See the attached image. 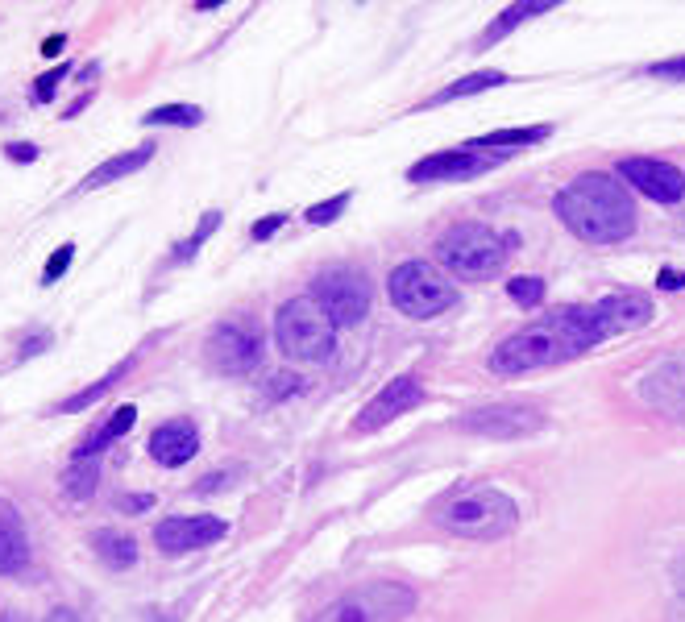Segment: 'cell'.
Masks as SVG:
<instances>
[{
	"instance_id": "cell-24",
	"label": "cell",
	"mask_w": 685,
	"mask_h": 622,
	"mask_svg": "<svg viewBox=\"0 0 685 622\" xmlns=\"http://www.w3.org/2000/svg\"><path fill=\"white\" fill-rule=\"evenodd\" d=\"M200 121H204V108H196V104H162V108H150L146 117H142V125H150V129H158V125L191 129V125H200Z\"/></svg>"
},
{
	"instance_id": "cell-25",
	"label": "cell",
	"mask_w": 685,
	"mask_h": 622,
	"mask_svg": "<svg viewBox=\"0 0 685 622\" xmlns=\"http://www.w3.org/2000/svg\"><path fill=\"white\" fill-rule=\"evenodd\" d=\"M129 365H133V361H121V365H117V370H108V374H104V378H100L96 386H88V390H79V394H71V399L63 403V411H84V407L100 403V399H104V394H108V390H113V386H117V382L125 378V370H129Z\"/></svg>"
},
{
	"instance_id": "cell-33",
	"label": "cell",
	"mask_w": 685,
	"mask_h": 622,
	"mask_svg": "<svg viewBox=\"0 0 685 622\" xmlns=\"http://www.w3.org/2000/svg\"><path fill=\"white\" fill-rule=\"evenodd\" d=\"M5 154H9L13 162H34V158H38V150L30 146V141H13V146H9Z\"/></svg>"
},
{
	"instance_id": "cell-31",
	"label": "cell",
	"mask_w": 685,
	"mask_h": 622,
	"mask_svg": "<svg viewBox=\"0 0 685 622\" xmlns=\"http://www.w3.org/2000/svg\"><path fill=\"white\" fill-rule=\"evenodd\" d=\"M648 75L656 79H673V83H685V54H677V59H661V63H652Z\"/></svg>"
},
{
	"instance_id": "cell-42",
	"label": "cell",
	"mask_w": 685,
	"mask_h": 622,
	"mask_svg": "<svg viewBox=\"0 0 685 622\" xmlns=\"http://www.w3.org/2000/svg\"><path fill=\"white\" fill-rule=\"evenodd\" d=\"M673 622H685V610H677V618H673Z\"/></svg>"
},
{
	"instance_id": "cell-43",
	"label": "cell",
	"mask_w": 685,
	"mask_h": 622,
	"mask_svg": "<svg viewBox=\"0 0 685 622\" xmlns=\"http://www.w3.org/2000/svg\"><path fill=\"white\" fill-rule=\"evenodd\" d=\"M162 622H171V618H162Z\"/></svg>"
},
{
	"instance_id": "cell-15",
	"label": "cell",
	"mask_w": 685,
	"mask_h": 622,
	"mask_svg": "<svg viewBox=\"0 0 685 622\" xmlns=\"http://www.w3.org/2000/svg\"><path fill=\"white\" fill-rule=\"evenodd\" d=\"M196 452H200V432L191 419H171V423H162V428H154V436H150V457L162 469H179L196 457Z\"/></svg>"
},
{
	"instance_id": "cell-5",
	"label": "cell",
	"mask_w": 685,
	"mask_h": 622,
	"mask_svg": "<svg viewBox=\"0 0 685 622\" xmlns=\"http://www.w3.org/2000/svg\"><path fill=\"white\" fill-rule=\"evenodd\" d=\"M274 345L291 361H324L337 345V324L324 316V307L312 295L291 299L274 316Z\"/></svg>"
},
{
	"instance_id": "cell-2",
	"label": "cell",
	"mask_w": 685,
	"mask_h": 622,
	"mask_svg": "<svg viewBox=\"0 0 685 622\" xmlns=\"http://www.w3.org/2000/svg\"><path fill=\"white\" fill-rule=\"evenodd\" d=\"M565 229L586 245H619L636 233V204L627 187L611 175H578L553 200Z\"/></svg>"
},
{
	"instance_id": "cell-29",
	"label": "cell",
	"mask_w": 685,
	"mask_h": 622,
	"mask_svg": "<svg viewBox=\"0 0 685 622\" xmlns=\"http://www.w3.org/2000/svg\"><path fill=\"white\" fill-rule=\"evenodd\" d=\"M71 258H75V245H71V241L54 249V253H50V262H46V270H42V282H59V278L67 274Z\"/></svg>"
},
{
	"instance_id": "cell-41",
	"label": "cell",
	"mask_w": 685,
	"mask_h": 622,
	"mask_svg": "<svg viewBox=\"0 0 685 622\" xmlns=\"http://www.w3.org/2000/svg\"><path fill=\"white\" fill-rule=\"evenodd\" d=\"M0 622H25L21 614H5V618H0Z\"/></svg>"
},
{
	"instance_id": "cell-8",
	"label": "cell",
	"mask_w": 685,
	"mask_h": 622,
	"mask_svg": "<svg viewBox=\"0 0 685 622\" xmlns=\"http://www.w3.org/2000/svg\"><path fill=\"white\" fill-rule=\"evenodd\" d=\"M312 299L324 307V316L333 320L337 328H353L370 316V282L362 270H349V266H328L316 274L312 282Z\"/></svg>"
},
{
	"instance_id": "cell-32",
	"label": "cell",
	"mask_w": 685,
	"mask_h": 622,
	"mask_svg": "<svg viewBox=\"0 0 685 622\" xmlns=\"http://www.w3.org/2000/svg\"><path fill=\"white\" fill-rule=\"evenodd\" d=\"M283 224H287V216H283V212H270L266 220H258V224H254V229H250V233H254V241H270L274 233H279V229H283Z\"/></svg>"
},
{
	"instance_id": "cell-10",
	"label": "cell",
	"mask_w": 685,
	"mask_h": 622,
	"mask_svg": "<svg viewBox=\"0 0 685 622\" xmlns=\"http://www.w3.org/2000/svg\"><path fill=\"white\" fill-rule=\"evenodd\" d=\"M457 428L470 436H486V440H524L544 428V415L528 403H495V407L465 411L457 419Z\"/></svg>"
},
{
	"instance_id": "cell-14",
	"label": "cell",
	"mask_w": 685,
	"mask_h": 622,
	"mask_svg": "<svg viewBox=\"0 0 685 622\" xmlns=\"http://www.w3.org/2000/svg\"><path fill=\"white\" fill-rule=\"evenodd\" d=\"M619 179L632 183L636 191H644L656 204H677L685 195V175L677 166L661 162V158H623L619 162Z\"/></svg>"
},
{
	"instance_id": "cell-9",
	"label": "cell",
	"mask_w": 685,
	"mask_h": 622,
	"mask_svg": "<svg viewBox=\"0 0 685 622\" xmlns=\"http://www.w3.org/2000/svg\"><path fill=\"white\" fill-rule=\"evenodd\" d=\"M208 361L221 374H250L262 357V328L254 316H229L208 332Z\"/></svg>"
},
{
	"instance_id": "cell-35",
	"label": "cell",
	"mask_w": 685,
	"mask_h": 622,
	"mask_svg": "<svg viewBox=\"0 0 685 622\" xmlns=\"http://www.w3.org/2000/svg\"><path fill=\"white\" fill-rule=\"evenodd\" d=\"M50 345V332H38V336H30V341L21 345V357H34V353H42Z\"/></svg>"
},
{
	"instance_id": "cell-12",
	"label": "cell",
	"mask_w": 685,
	"mask_h": 622,
	"mask_svg": "<svg viewBox=\"0 0 685 622\" xmlns=\"http://www.w3.org/2000/svg\"><path fill=\"white\" fill-rule=\"evenodd\" d=\"M499 158L490 154H474V150H441V154H428L407 171L411 183H465V179H478L486 171H495Z\"/></svg>"
},
{
	"instance_id": "cell-4",
	"label": "cell",
	"mask_w": 685,
	"mask_h": 622,
	"mask_svg": "<svg viewBox=\"0 0 685 622\" xmlns=\"http://www.w3.org/2000/svg\"><path fill=\"white\" fill-rule=\"evenodd\" d=\"M511 237H499L486 224H453V229L436 241V258L445 262V270L461 282H482L490 274H499L507 266Z\"/></svg>"
},
{
	"instance_id": "cell-36",
	"label": "cell",
	"mask_w": 685,
	"mask_h": 622,
	"mask_svg": "<svg viewBox=\"0 0 685 622\" xmlns=\"http://www.w3.org/2000/svg\"><path fill=\"white\" fill-rule=\"evenodd\" d=\"M46 622H84V618H79L75 610H67V606H54V610L46 614Z\"/></svg>"
},
{
	"instance_id": "cell-30",
	"label": "cell",
	"mask_w": 685,
	"mask_h": 622,
	"mask_svg": "<svg viewBox=\"0 0 685 622\" xmlns=\"http://www.w3.org/2000/svg\"><path fill=\"white\" fill-rule=\"evenodd\" d=\"M67 71H71L67 63H59V67H54V71H46V75L38 79V88H34V104H46V100L54 96V88H59V83L67 79Z\"/></svg>"
},
{
	"instance_id": "cell-37",
	"label": "cell",
	"mask_w": 685,
	"mask_h": 622,
	"mask_svg": "<svg viewBox=\"0 0 685 622\" xmlns=\"http://www.w3.org/2000/svg\"><path fill=\"white\" fill-rule=\"evenodd\" d=\"M661 287H665V291H677V287H685V274H673V270H661Z\"/></svg>"
},
{
	"instance_id": "cell-23",
	"label": "cell",
	"mask_w": 685,
	"mask_h": 622,
	"mask_svg": "<svg viewBox=\"0 0 685 622\" xmlns=\"http://www.w3.org/2000/svg\"><path fill=\"white\" fill-rule=\"evenodd\" d=\"M96 482H100V465L96 461H71V469L63 473V494L84 502L96 494Z\"/></svg>"
},
{
	"instance_id": "cell-11",
	"label": "cell",
	"mask_w": 685,
	"mask_h": 622,
	"mask_svg": "<svg viewBox=\"0 0 685 622\" xmlns=\"http://www.w3.org/2000/svg\"><path fill=\"white\" fill-rule=\"evenodd\" d=\"M225 531H229V523L216 515H171L154 527V540L167 556H183V552H196V548L225 540Z\"/></svg>"
},
{
	"instance_id": "cell-28",
	"label": "cell",
	"mask_w": 685,
	"mask_h": 622,
	"mask_svg": "<svg viewBox=\"0 0 685 622\" xmlns=\"http://www.w3.org/2000/svg\"><path fill=\"white\" fill-rule=\"evenodd\" d=\"M345 204H349V191L333 195V200H324V204H312L304 216H308V224H333V220L345 212Z\"/></svg>"
},
{
	"instance_id": "cell-13",
	"label": "cell",
	"mask_w": 685,
	"mask_h": 622,
	"mask_svg": "<svg viewBox=\"0 0 685 622\" xmlns=\"http://www.w3.org/2000/svg\"><path fill=\"white\" fill-rule=\"evenodd\" d=\"M424 403V390H420V382L411 378V374H403V378H395V382H387L382 386L374 399L362 407V415L353 419V432L358 436H370V432H378V428H387L391 419H399V415H407L411 407H420Z\"/></svg>"
},
{
	"instance_id": "cell-6",
	"label": "cell",
	"mask_w": 685,
	"mask_h": 622,
	"mask_svg": "<svg viewBox=\"0 0 685 622\" xmlns=\"http://www.w3.org/2000/svg\"><path fill=\"white\" fill-rule=\"evenodd\" d=\"M416 610V593L403 581H366L341 593L316 622H403Z\"/></svg>"
},
{
	"instance_id": "cell-19",
	"label": "cell",
	"mask_w": 685,
	"mask_h": 622,
	"mask_svg": "<svg viewBox=\"0 0 685 622\" xmlns=\"http://www.w3.org/2000/svg\"><path fill=\"white\" fill-rule=\"evenodd\" d=\"M92 544H96V556L108 564V569H129V564L137 560V544H133V535H121L113 527H104L92 535Z\"/></svg>"
},
{
	"instance_id": "cell-27",
	"label": "cell",
	"mask_w": 685,
	"mask_h": 622,
	"mask_svg": "<svg viewBox=\"0 0 685 622\" xmlns=\"http://www.w3.org/2000/svg\"><path fill=\"white\" fill-rule=\"evenodd\" d=\"M507 295H511L519 307H540V299H544V282H540L536 274L511 278V282H507Z\"/></svg>"
},
{
	"instance_id": "cell-22",
	"label": "cell",
	"mask_w": 685,
	"mask_h": 622,
	"mask_svg": "<svg viewBox=\"0 0 685 622\" xmlns=\"http://www.w3.org/2000/svg\"><path fill=\"white\" fill-rule=\"evenodd\" d=\"M540 13H553V0H528V5H511V9H503V17H499V21L482 34V46L507 38V34L515 30V25H524L528 17H540Z\"/></svg>"
},
{
	"instance_id": "cell-18",
	"label": "cell",
	"mask_w": 685,
	"mask_h": 622,
	"mask_svg": "<svg viewBox=\"0 0 685 622\" xmlns=\"http://www.w3.org/2000/svg\"><path fill=\"white\" fill-rule=\"evenodd\" d=\"M133 423H137V407H121V411H113V415H108L104 423H100V428L84 440V444H79L75 448V461H96V452H104L108 444H113V440H121L129 428H133Z\"/></svg>"
},
{
	"instance_id": "cell-38",
	"label": "cell",
	"mask_w": 685,
	"mask_h": 622,
	"mask_svg": "<svg viewBox=\"0 0 685 622\" xmlns=\"http://www.w3.org/2000/svg\"><path fill=\"white\" fill-rule=\"evenodd\" d=\"M63 46H67V38H63V34H54V38H46V42H42V54H50V59H54V54H59Z\"/></svg>"
},
{
	"instance_id": "cell-26",
	"label": "cell",
	"mask_w": 685,
	"mask_h": 622,
	"mask_svg": "<svg viewBox=\"0 0 685 622\" xmlns=\"http://www.w3.org/2000/svg\"><path fill=\"white\" fill-rule=\"evenodd\" d=\"M216 224H221V212H204V220L196 224V233H191V237L175 249V258H171V262H191V258H196V249L216 233Z\"/></svg>"
},
{
	"instance_id": "cell-16",
	"label": "cell",
	"mask_w": 685,
	"mask_h": 622,
	"mask_svg": "<svg viewBox=\"0 0 685 622\" xmlns=\"http://www.w3.org/2000/svg\"><path fill=\"white\" fill-rule=\"evenodd\" d=\"M25 560H30V535H25L17 506L9 498H0V577L21 573Z\"/></svg>"
},
{
	"instance_id": "cell-40",
	"label": "cell",
	"mask_w": 685,
	"mask_h": 622,
	"mask_svg": "<svg viewBox=\"0 0 685 622\" xmlns=\"http://www.w3.org/2000/svg\"><path fill=\"white\" fill-rule=\"evenodd\" d=\"M121 506L125 511H146V506H154V498H125Z\"/></svg>"
},
{
	"instance_id": "cell-21",
	"label": "cell",
	"mask_w": 685,
	"mask_h": 622,
	"mask_svg": "<svg viewBox=\"0 0 685 622\" xmlns=\"http://www.w3.org/2000/svg\"><path fill=\"white\" fill-rule=\"evenodd\" d=\"M499 83H507V75H503V71H474V75H465V79H457V83H449V88L436 92V96L428 100V108L449 104V100H461V96L490 92V88H499Z\"/></svg>"
},
{
	"instance_id": "cell-17",
	"label": "cell",
	"mask_w": 685,
	"mask_h": 622,
	"mask_svg": "<svg viewBox=\"0 0 685 622\" xmlns=\"http://www.w3.org/2000/svg\"><path fill=\"white\" fill-rule=\"evenodd\" d=\"M154 158V146H133V150H121V154H113L108 162H100L96 171L84 179V191H96V187H108V183H117V179H125V175H133V171H142V166Z\"/></svg>"
},
{
	"instance_id": "cell-34",
	"label": "cell",
	"mask_w": 685,
	"mask_h": 622,
	"mask_svg": "<svg viewBox=\"0 0 685 622\" xmlns=\"http://www.w3.org/2000/svg\"><path fill=\"white\" fill-rule=\"evenodd\" d=\"M229 477H233V473H208V477H204V482H200L196 490H200V494H212V490H225V486H229Z\"/></svg>"
},
{
	"instance_id": "cell-3",
	"label": "cell",
	"mask_w": 685,
	"mask_h": 622,
	"mask_svg": "<svg viewBox=\"0 0 685 622\" xmlns=\"http://www.w3.org/2000/svg\"><path fill=\"white\" fill-rule=\"evenodd\" d=\"M432 523L457 540H503L519 527V506L499 486H457L432 506Z\"/></svg>"
},
{
	"instance_id": "cell-20",
	"label": "cell",
	"mask_w": 685,
	"mask_h": 622,
	"mask_svg": "<svg viewBox=\"0 0 685 622\" xmlns=\"http://www.w3.org/2000/svg\"><path fill=\"white\" fill-rule=\"evenodd\" d=\"M544 137H548V125H532V129H495V133H486V137L465 141V150L486 154V150H499V146H536V141H544Z\"/></svg>"
},
{
	"instance_id": "cell-7",
	"label": "cell",
	"mask_w": 685,
	"mask_h": 622,
	"mask_svg": "<svg viewBox=\"0 0 685 622\" xmlns=\"http://www.w3.org/2000/svg\"><path fill=\"white\" fill-rule=\"evenodd\" d=\"M391 303L411 320H432L457 303V291L432 262H403L391 270Z\"/></svg>"
},
{
	"instance_id": "cell-1",
	"label": "cell",
	"mask_w": 685,
	"mask_h": 622,
	"mask_svg": "<svg viewBox=\"0 0 685 622\" xmlns=\"http://www.w3.org/2000/svg\"><path fill=\"white\" fill-rule=\"evenodd\" d=\"M648 320H652V299L636 295V291H619V295L582 303V307H561L553 316H544L528 328L511 332L507 341H499V349L490 353V370L507 374V378L548 370V365H561V361L590 353L594 345L607 341V336L644 328Z\"/></svg>"
},
{
	"instance_id": "cell-39",
	"label": "cell",
	"mask_w": 685,
	"mask_h": 622,
	"mask_svg": "<svg viewBox=\"0 0 685 622\" xmlns=\"http://www.w3.org/2000/svg\"><path fill=\"white\" fill-rule=\"evenodd\" d=\"M673 581H677V589L685 593V556H677V560H673Z\"/></svg>"
}]
</instances>
